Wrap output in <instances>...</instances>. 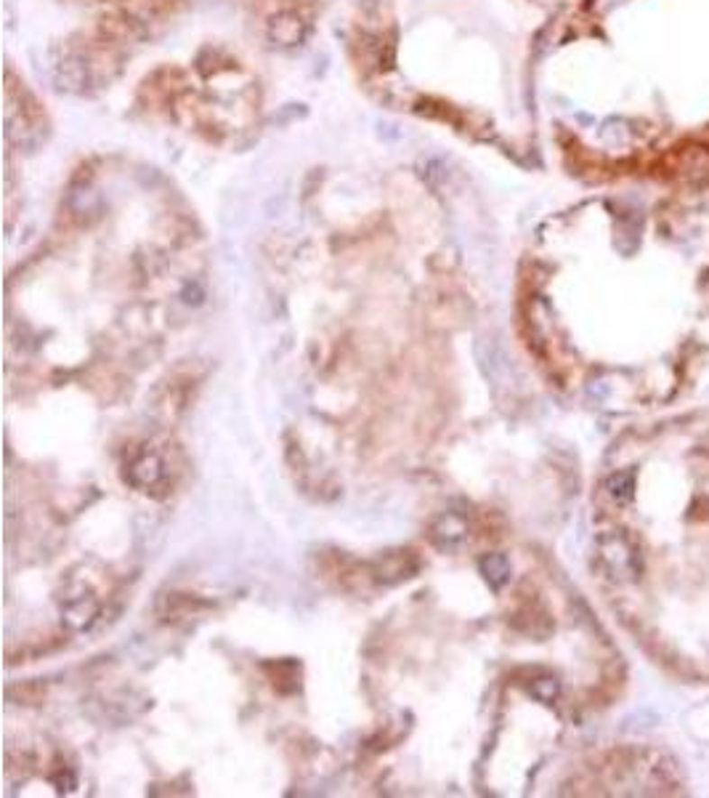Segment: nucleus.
Segmentation results:
<instances>
[{
  "mask_svg": "<svg viewBox=\"0 0 709 798\" xmlns=\"http://www.w3.org/2000/svg\"><path fill=\"white\" fill-rule=\"evenodd\" d=\"M595 570L669 674L709 684V413L635 434L601 482Z\"/></svg>",
  "mask_w": 709,
  "mask_h": 798,
  "instance_id": "1",
  "label": "nucleus"
},
{
  "mask_svg": "<svg viewBox=\"0 0 709 798\" xmlns=\"http://www.w3.org/2000/svg\"><path fill=\"white\" fill-rule=\"evenodd\" d=\"M125 479L139 490H150L162 479V461L154 453H141L131 461Z\"/></svg>",
  "mask_w": 709,
  "mask_h": 798,
  "instance_id": "2",
  "label": "nucleus"
},
{
  "mask_svg": "<svg viewBox=\"0 0 709 798\" xmlns=\"http://www.w3.org/2000/svg\"><path fill=\"white\" fill-rule=\"evenodd\" d=\"M268 38H271L274 43H279V46H295V43H301L305 38V24L301 22L298 14L285 11V14H279V16L271 19V24H268Z\"/></svg>",
  "mask_w": 709,
  "mask_h": 798,
  "instance_id": "3",
  "label": "nucleus"
},
{
  "mask_svg": "<svg viewBox=\"0 0 709 798\" xmlns=\"http://www.w3.org/2000/svg\"><path fill=\"white\" fill-rule=\"evenodd\" d=\"M481 573H484L486 583L492 585L495 591H500L510 581L513 567H510V559L505 554H489V556L481 559Z\"/></svg>",
  "mask_w": 709,
  "mask_h": 798,
  "instance_id": "4",
  "label": "nucleus"
},
{
  "mask_svg": "<svg viewBox=\"0 0 709 798\" xmlns=\"http://www.w3.org/2000/svg\"><path fill=\"white\" fill-rule=\"evenodd\" d=\"M433 532H436V540H439L441 546H450V548H452V546H457V543L465 540L468 527H465V522H462L459 517H452V514H450V517H441V519H439V525H436V530Z\"/></svg>",
  "mask_w": 709,
  "mask_h": 798,
  "instance_id": "5",
  "label": "nucleus"
},
{
  "mask_svg": "<svg viewBox=\"0 0 709 798\" xmlns=\"http://www.w3.org/2000/svg\"><path fill=\"white\" fill-rule=\"evenodd\" d=\"M619 3H622V0H593V8L601 11V14H606V11H611V8L619 5Z\"/></svg>",
  "mask_w": 709,
  "mask_h": 798,
  "instance_id": "6",
  "label": "nucleus"
}]
</instances>
